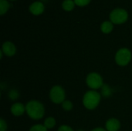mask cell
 <instances>
[{"label":"cell","mask_w":132,"mask_h":131,"mask_svg":"<svg viewBox=\"0 0 132 131\" xmlns=\"http://www.w3.org/2000/svg\"><path fill=\"white\" fill-rule=\"evenodd\" d=\"M26 113L29 118L38 120L43 117L45 108L41 102L38 100H30L26 105Z\"/></svg>","instance_id":"obj_1"},{"label":"cell","mask_w":132,"mask_h":131,"mask_svg":"<svg viewBox=\"0 0 132 131\" xmlns=\"http://www.w3.org/2000/svg\"><path fill=\"white\" fill-rule=\"evenodd\" d=\"M101 95L96 90H89L85 93L83 97V104L87 110H94L101 102Z\"/></svg>","instance_id":"obj_2"},{"label":"cell","mask_w":132,"mask_h":131,"mask_svg":"<svg viewBox=\"0 0 132 131\" xmlns=\"http://www.w3.org/2000/svg\"><path fill=\"white\" fill-rule=\"evenodd\" d=\"M131 52L128 48H121L118 49L114 56L116 63L121 66H127L131 62Z\"/></svg>","instance_id":"obj_3"},{"label":"cell","mask_w":132,"mask_h":131,"mask_svg":"<svg viewBox=\"0 0 132 131\" xmlns=\"http://www.w3.org/2000/svg\"><path fill=\"white\" fill-rule=\"evenodd\" d=\"M86 83L87 86L92 90H97L101 89L104 86V81L102 76L95 72L90 73L87 75L86 78Z\"/></svg>","instance_id":"obj_4"},{"label":"cell","mask_w":132,"mask_h":131,"mask_svg":"<svg viewBox=\"0 0 132 131\" xmlns=\"http://www.w3.org/2000/svg\"><path fill=\"white\" fill-rule=\"evenodd\" d=\"M50 98L53 103L62 104L63 101L66 100V93L64 89L59 86H53L50 91Z\"/></svg>","instance_id":"obj_5"},{"label":"cell","mask_w":132,"mask_h":131,"mask_svg":"<svg viewBox=\"0 0 132 131\" xmlns=\"http://www.w3.org/2000/svg\"><path fill=\"white\" fill-rule=\"evenodd\" d=\"M128 18V12L121 8H115L110 13V20L113 24H122L125 23Z\"/></svg>","instance_id":"obj_6"},{"label":"cell","mask_w":132,"mask_h":131,"mask_svg":"<svg viewBox=\"0 0 132 131\" xmlns=\"http://www.w3.org/2000/svg\"><path fill=\"white\" fill-rule=\"evenodd\" d=\"M1 50L3 53V54H5L6 56H9V57L13 56L16 53L15 46L10 41L5 42L2 46Z\"/></svg>","instance_id":"obj_7"},{"label":"cell","mask_w":132,"mask_h":131,"mask_svg":"<svg viewBox=\"0 0 132 131\" xmlns=\"http://www.w3.org/2000/svg\"><path fill=\"white\" fill-rule=\"evenodd\" d=\"M10 112L15 117H20L26 112V106L22 103H15L11 106Z\"/></svg>","instance_id":"obj_8"},{"label":"cell","mask_w":132,"mask_h":131,"mask_svg":"<svg viewBox=\"0 0 132 131\" xmlns=\"http://www.w3.org/2000/svg\"><path fill=\"white\" fill-rule=\"evenodd\" d=\"M44 5L41 2H34L29 7V12L35 15H39L42 14L44 11Z\"/></svg>","instance_id":"obj_9"},{"label":"cell","mask_w":132,"mask_h":131,"mask_svg":"<svg viewBox=\"0 0 132 131\" xmlns=\"http://www.w3.org/2000/svg\"><path fill=\"white\" fill-rule=\"evenodd\" d=\"M121 128V123L116 118H110L105 124L107 131H118Z\"/></svg>","instance_id":"obj_10"},{"label":"cell","mask_w":132,"mask_h":131,"mask_svg":"<svg viewBox=\"0 0 132 131\" xmlns=\"http://www.w3.org/2000/svg\"><path fill=\"white\" fill-rule=\"evenodd\" d=\"M113 28H114V25L111 21H104L102 22L101 25V30L102 31V32L105 34H108L111 32H112Z\"/></svg>","instance_id":"obj_11"},{"label":"cell","mask_w":132,"mask_h":131,"mask_svg":"<svg viewBox=\"0 0 132 131\" xmlns=\"http://www.w3.org/2000/svg\"><path fill=\"white\" fill-rule=\"evenodd\" d=\"M44 127L47 129H52L56 126V120L53 117H47L45 120H44V124H43Z\"/></svg>","instance_id":"obj_12"},{"label":"cell","mask_w":132,"mask_h":131,"mask_svg":"<svg viewBox=\"0 0 132 131\" xmlns=\"http://www.w3.org/2000/svg\"><path fill=\"white\" fill-rule=\"evenodd\" d=\"M75 5L73 0H64L62 3V7L65 11H71Z\"/></svg>","instance_id":"obj_13"},{"label":"cell","mask_w":132,"mask_h":131,"mask_svg":"<svg viewBox=\"0 0 132 131\" xmlns=\"http://www.w3.org/2000/svg\"><path fill=\"white\" fill-rule=\"evenodd\" d=\"M9 3L7 0H0V15H4L9 8Z\"/></svg>","instance_id":"obj_14"},{"label":"cell","mask_w":132,"mask_h":131,"mask_svg":"<svg viewBox=\"0 0 132 131\" xmlns=\"http://www.w3.org/2000/svg\"><path fill=\"white\" fill-rule=\"evenodd\" d=\"M111 89L110 88L109 86L108 85H104L102 86L101 88V95L104 97H108L111 95Z\"/></svg>","instance_id":"obj_15"},{"label":"cell","mask_w":132,"mask_h":131,"mask_svg":"<svg viewBox=\"0 0 132 131\" xmlns=\"http://www.w3.org/2000/svg\"><path fill=\"white\" fill-rule=\"evenodd\" d=\"M73 103L70 100H66L62 103V108L65 111H70L73 109Z\"/></svg>","instance_id":"obj_16"},{"label":"cell","mask_w":132,"mask_h":131,"mask_svg":"<svg viewBox=\"0 0 132 131\" xmlns=\"http://www.w3.org/2000/svg\"><path fill=\"white\" fill-rule=\"evenodd\" d=\"M29 131H48V130L42 124H36L32 126Z\"/></svg>","instance_id":"obj_17"},{"label":"cell","mask_w":132,"mask_h":131,"mask_svg":"<svg viewBox=\"0 0 132 131\" xmlns=\"http://www.w3.org/2000/svg\"><path fill=\"white\" fill-rule=\"evenodd\" d=\"M73 1L75 4L78 6H85L90 2V0H73Z\"/></svg>","instance_id":"obj_18"},{"label":"cell","mask_w":132,"mask_h":131,"mask_svg":"<svg viewBox=\"0 0 132 131\" xmlns=\"http://www.w3.org/2000/svg\"><path fill=\"white\" fill-rule=\"evenodd\" d=\"M7 123L1 118L0 120V131H7Z\"/></svg>","instance_id":"obj_19"},{"label":"cell","mask_w":132,"mask_h":131,"mask_svg":"<svg viewBox=\"0 0 132 131\" xmlns=\"http://www.w3.org/2000/svg\"><path fill=\"white\" fill-rule=\"evenodd\" d=\"M58 131H74L70 127L67 125H61L59 128Z\"/></svg>","instance_id":"obj_20"},{"label":"cell","mask_w":132,"mask_h":131,"mask_svg":"<svg viewBox=\"0 0 132 131\" xmlns=\"http://www.w3.org/2000/svg\"><path fill=\"white\" fill-rule=\"evenodd\" d=\"M18 93L15 91V90H12L10 93H9V97H10V98L11 99H12V100H15L17 97H18Z\"/></svg>","instance_id":"obj_21"},{"label":"cell","mask_w":132,"mask_h":131,"mask_svg":"<svg viewBox=\"0 0 132 131\" xmlns=\"http://www.w3.org/2000/svg\"><path fill=\"white\" fill-rule=\"evenodd\" d=\"M91 131H107V130L104 128H102V127H97V128L93 129Z\"/></svg>","instance_id":"obj_22"},{"label":"cell","mask_w":132,"mask_h":131,"mask_svg":"<svg viewBox=\"0 0 132 131\" xmlns=\"http://www.w3.org/2000/svg\"><path fill=\"white\" fill-rule=\"evenodd\" d=\"M77 131H84V130H78Z\"/></svg>","instance_id":"obj_23"},{"label":"cell","mask_w":132,"mask_h":131,"mask_svg":"<svg viewBox=\"0 0 132 131\" xmlns=\"http://www.w3.org/2000/svg\"><path fill=\"white\" fill-rule=\"evenodd\" d=\"M11 1H15V0H11Z\"/></svg>","instance_id":"obj_24"}]
</instances>
